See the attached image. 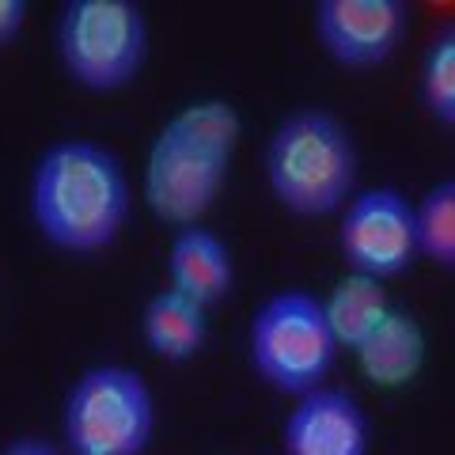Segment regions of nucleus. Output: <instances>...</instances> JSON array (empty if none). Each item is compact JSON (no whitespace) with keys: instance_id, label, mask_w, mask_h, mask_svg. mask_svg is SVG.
<instances>
[{"instance_id":"423d86ee","label":"nucleus","mask_w":455,"mask_h":455,"mask_svg":"<svg viewBox=\"0 0 455 455\" xmlns=\"http://www.w3.org/2000/svg\"><path fill=\"white\" fill-rule=\"evenodd\" d=\"M156 395L130 364L99 361L68 383L61 398V448L68 455H148Z\"/></svg>"},{"instance_id":"dca6fc26","label":"nucleus","mask_w":455,"mask_h":455,"mask_svg":"<svg viewBox=\"0 0 455 455\" xmlns=\"http://www.w3.org/2000/svg\"><path fill=\"white\" fill-rule=\"evenodd\" d=\"M27 0H0V50L16 46L27 31Z\"/></svg>"},{"instance_id":"0eeeda50","label":"nucleus","mask_w":455,"mask_h":455,"mask_svg":"<svg viewBox=\"0 0 455 455\" xmlns=\"http://www.w3.org/2000/svg\"><path fill=\"white\" fill-rule=\"evenodd\" d=\"M338 254L346 274H364L383 284L410 274L418 266V235L406 190L379 182L353 194L338 212Z\"/></svg>"},{"instance_id":"f03ea898","label":"nucleus","mask_w":455,"mask_h":455,"mask_svg":"<svg viewBox=\"0 0 455 455\" xmlns=\"http://www.w3.org/2000/svg\"><path fill=\"white\" fill-rule=\"evenodd\" d=\"M239 140L243 118L235 103L220 95L182 103L156 130L140 171V197L152 217L167 228L205 224V212L220 202L232 179Z\"/></svg>"},{"instance_id":"f3484780","label":"nucleus","mask_w":455,"mask_h":455,"mask_svg":"<svg viewBox=\"0 0 455 455\" xmlns=\"http://www.w3.org/2000/svg\"><path fill=\"white\" fill-rule=\"evenodd\" d=\"M0 455H68V451L42 436H12L8 444H0Z\"/></svg>"},{"instance_id":"9b49d317","label":"nucleus","mask_w":455,"mask_h":455,"mask_svg":"<svg viewBox=\"0 0 455 455\" xmlns=\"http://www.w3.org/2000/svg\"><path fill=\"white\" fill-rule=\"evenodd\" d=\"M425 357H429V338L421 319L406 307H391V315L353 349L357 372L376 391H406L425 372Z\"/></svg>"},{"instance_id":"6e6552de","label":"nucleus","mask_w":455,"mask_h":455,"mask_svg":"<svg viewBox=\"0 0 455 455\" xmlns=\"http://www.w3.org/2000/svg\"><path fill=\"white\" fill-rule=\"evenodd\" d=\"M319 50L338 68H379L406 46L410 4L403 0H319L311 12Z\"/></svg>"},{"instance_id":"9d476101","label":"nucleus","mask_w":455,"mask_h":455,"mask_svg":"<svg viewBox=\"0 0 455 455\" xmlns=\"http://www.w3.org/2000/svg\"><path fill=\"white\" fill-rule=\"evenodd\" d=\"M167 289L182 292L205 311L224 304L235 289L232 243L209 224L175 228L167 243Z\"/></svg>"},{"instance_id":"4468645a","label":"nucleus","mask_w":455,"mask_h":455,"mask_svg":"<svg viewBox=\"0 0 455 455\" xmlns=\"http://www.w3.org/2000/svg\"><path fill=\"white\" fill-rule=\"evenodd\" d=\"M414 235L418 262L455 274V175L436 179L414 197Z\"/></svg>"},{"instance_id":"7ed1b4c3","label":"nucleus","mask_w":455,"mask_h":455,"mask_svg":"<svg viewBox=\"0 0 455 455\" xmlns=\"http://www.w3.org/2000/svg\"><path fill=\"white\" fill-rule=\"evenodd\" d=\"M262 171L269 197L300 220L338 217L357 194V137L326 107H296L266 137Z\"/></svg>"},{"instance_id":"39448f33","label":"nucleus","mask_w":455,"mask_h":455,"mask_svg":"<svg viewBox=\"0 0 455 455\" xmlns=\"http://www.w3.org/2000/svg\"><path fill=\"white\" fill-rule=\"evenodd\" d=\"M53 50L80 92H125L148 61V16L133 0H65L53 23Z\"/></svg>"},{"instance_id":"ddd939ff","label":"nucleus","mask_w":455,"mask_h":455,"mask_svg":"<svg viewBox=\"0 0 455 455\" xmlns=\"http://www.w3.org/2000/svg\"><path fill=\"white\" fill-rule=\"evenodd\" d=\"M391 296H387V284L376 281V277H364V274H346L334 281V289L323 296V311H326V323L338 338L341 349H357L361 341L376 331V326L391 315Z\"/></svg>"},{"instance_id":"f257e3e1","label":"nucleus","mask_w":455,"mask_h":455,"mask_svg":"<svg viewBox=\"0 0 455 455\" xmlns=\"http://www.w3.org/2000/svg\"><path fill=\"white\" fill-rule=\"evenodd\" d=\"M27 212L38 239L53 251L73 259L103 254L130 224V171L118 152L92 137H57L31 167Z\"/></svg>"},{"instance_id":"1a4fd4ad","label":"nucleus","mask_w":455,"mask_h":455,"mask_svg":"<svg viewBox=\"0 0 455 455\" xmlns=\"http://www.w3.org/2000/svg\"><path fill=\"white\" fill-rule=\"evenodd\" d=\"M277 440L281 455H372V418L353 391L323 383L292 398Z\"/></svg>"},{"instance_id":"20e7f679","label":"nucleus","mask_w":455,"mask_h":455,"mask_svg":"<svg viewBox=\"0 0 455 455\" xmlns=\"http://www.w3.org/2000/svg\"><path fill=\"white\" fill-rule=\"evenodd\" d=\"M338 338L326 323L323 296L289 284L269 292L251 311L247 323V364L269 391L300 398L323 387L338 361Z\"/></svg>"},{"instance_id":"2eb2a0df","label":"nucleus","mask_w":455,"mask_h":455,"mask_svg":"<svg viewBox=\"0 0 455 455\" xmlns=\"http://www.w3.org/2000/svg\"><path fill=\"white\" fill-rule=\"evenodd\" d=\"M418 103L436 125L455 133V20L440 23L421 53Z\"/></svg>"},{"instance_id":"f8f14e48","label":"nucleus","mask_w":455,"mask_h":455,"mask_svg":"<svg viewBox=\"0 0 455 455\" xmlns=\"http://www.w3.org/2000/svg\"><path fill=\"white\" fill-rule=\"evenodd\" d=\"M137 326L145 349L164 364H190L209 346V311L175 289L152 292Z\"/></svg>"}]
</instances>
